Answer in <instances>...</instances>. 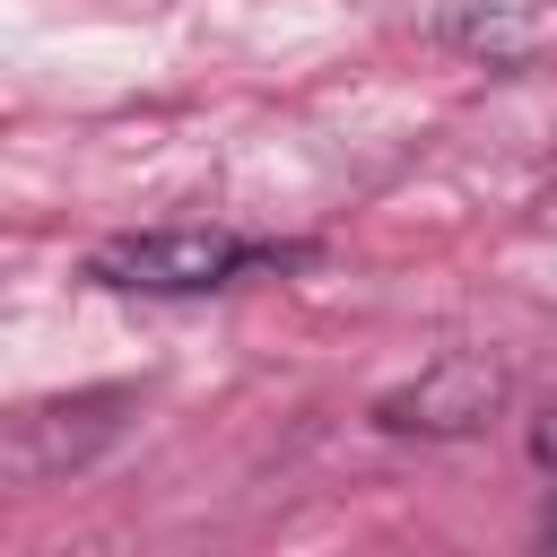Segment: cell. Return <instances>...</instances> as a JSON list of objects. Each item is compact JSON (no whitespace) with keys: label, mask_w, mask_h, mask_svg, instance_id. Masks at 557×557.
<instances>
[{"label":"cell","mask_w":557,"mask_h":557,"mask_svg":"<svg viewBox=\"0 0 557 557\" xmlns=\"http://www.w3.org/2000/svg\"><path fill=\"white\" fill-rule=\"evenodd\" d=\"M496 400H505V374H496L487 357H444V366H426L409 392H383L374 418H383L392 435H470Z\"/></svg>","instance_id":"3"},{"label":"cell","mask_w":557,"mask_h":557,"mask_svg":"<svg viewBox=\"0 0 557 557\" xmlns=\"http://www.w3.org/2000/svg\"><path fill=\"white\" fill-rule=\"evenodd\" d=\"M287 244H252L226 226H148V235H104L87 252V278L131 287V296H209L244 270H287Z\"/></svg>","instance_id":"1"},{"label":"cell","mask_w":557,"mask_h":557,"mask_svg":"<svg viewBox=\"0 0 557 557\" xmlns=\"http://www.w3.org/2000/svg\"><path fill=\"white\" fill-rule=\"evenodd\" d=\"M122 409H139V392H78V400L0 409V479H52V470L87 461L96 444L122 435Z\"/></svg>","instance_id":"2"}]
</instances>
